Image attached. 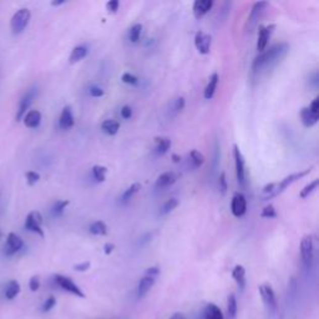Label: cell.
I'll list each match as a JSON object with an SVG mask.
<instances>
[{
	"label": "cell",
	"mask_w": 319,
	"mask_h": 319,
	"mask_svg": "<svg viewBox=\"0 0 319 319\" xmlns=\"http://www.w3.org/2000/svg\"><path fill=\"white\" fill-rule=\"evenodd\" d=\"M36 92H38L36 91V87H31V89L28 90V91L25 92V95L21 97V100L19 102V108H18V111H17V115H15V120H17V121H20V120H23L24 116H25L26 111H28V109L30 108L34 97L36 96Z\"/></svg>",
	"instance_id": "obj_10"
},
{
	"label": "cell",
	"mask_w": 319,
	"mask_h": 319,
	"mask_svg": "<svg viewBox=\"0 0 319 319\" xmlns=\"http://www.w3.org/2000/svg\"><path fill=\"white\" fill-rule=\"evenodd\" d=\"M258 291L260 294V298H262L265 307L270 310H276V308H277V299H276V294L272 287L267 283L260 284L258 287Z\"/></svg>",
	"instance_id": "obj_9"
},
{
	"label": "cell",
	"mask_w": 319,
	"mask_h": 319,
	"mask_svg": "<svg viewBox=\"0 0 319 319\" xmlns=\"http://www.w3.org/2000/svg\"><path fill=\"white\" fill-rule=\"evenodd\" d=\"M237 299L235 294H230L227 298V314L230 319H235L237 315Z\"/></svg>",
	"instance_id": "obj_30"
},
{
	"label": "cell",
	"mask_w": 319,
	"mask_h": 319,
	"mask_svg": "<svg viewBox=\"0 0 319 319\" xmlns=\"http://www.w3.org/2000/svg\"><path fill=\"white\" fill-rule=\"evenodd\" d=\"M231 211L235 217H242L247 212V199L243 193L237 192L233 195L232 201H231Z\"/></svg>",
	"instance_id": "obj_13"
},
{
	"label": "cell",
	"mask_w": 319,
	"mask_h": 319,
	"mask_svg": "<svg viewBox=\"0 0 319 319\" xmlns=\"http://www.w3.org/2000/svg\"><path fill=\"white\" fill-rule=\"evenodd\" d=\"M233 157H235L236 175H237L238 185L246 187V164H244L243 155L237 145H233Z\"/></svg>",
	"instance_id": "obj_4"
},
{
	"label": "cell",
	"mask_w": 319,
	"mask_h": 319,
	"mask_svg": "<svg viewBox=\"0 0 319 319\" xmlns=\"http://www.w3.org/2000/svg\"><path fill=\"white\" fill-rule=\"evenodd\" d=\"M308 109H309L313 114H315V115H319V97H315Z\"/></svg>",
	"instance_id": "obj_48"
},
{
	"label": "cell",
	"mask_w": 319,
	"mask_h": 319,
	"mask_svg": "<svg viewBox=\"0 0 319 319\" xmlns=\"http://www.w3.org/2000/svg\"><path fill=\"white\" fill-rule=\"evenodd\" d=\"M219 188L222 195H226V192H227V190H228V186H227V180H226L225 172H222L219 177Z\"/></svg>",
	"instance_id": "obj_41"
},
{
	"label": "cell",
	"mask_w": 319,
	"mask_h": 319,
	"mask_svg": "<svg viewBox=\"0 0 319 319\" xmlns=\"http://www.w3.org/2000/svg\"><path fill=\"white\" fill-rule=\"evenodd\" d=\"M120 115H121V118L125 119V120L131 119V116H132V109H131V106H129V105L122 106L121 110H120Z\"/></svg>",
	"instance_id": "obj_44"
},
{
	"label": "cell",
	"mask_w": 319,
	"mask_h": 319,
	"mask_svg": "<svg viewBox=\"0 0 319 319\" xmlns=\"http://www.w3.org/2000/svg\"><path fill=\"white\" fill-rule=\"evenodd\" d=\"M179 203H180V201L176 197H172V198L167 199V201L164 203V206L161 207V211H160V214H161L162 216H165V215H169L170 212H172L177 206H179Z\"/></svg>",
	"instance_id": "obj_33"
},
{
	"label": "cell",
	"mask_w": 319,
	"mask_h": 319,
	"mask_svg": "<svg viewBox=\"0 0 319 319\" xmlns=\"http://www.w3.org/2000/svg\"><path fill=\"white\" fill-rule=\"evenodd\" d=\"M212 36L204 31H197L195 35V46L197 51L202 55H207L211 51Z\"/></svg>",
	"instance_id": "obj_12"
},
{
	"label": "cell",
	"mask_w": 319,
	"mask_h": 319,
	"mask_svg": "<svg viewBox=\"0 0 319 319\" xmlns=\"http://www.w3.org/2000/svg\"><path fill=\"white\" fill-rule=\"evenodd\" d=\"M120 2L119 0H110V2L106 3V9L109 13H116L119 10Z\"/></svg>",
	"instance_id": "obj_45"
},
{
	"label": "cell",
	"mask_w": 319,
	"mask_h": 319,
	"mask_svg": "<svg viewBox=\"0 0 319 319\" xmlns=\"http://www.w3.org/2000/svg\"><path fill=\"white\" fill-rule=\"evenodd\" d=\"M318 185H319V180H317L315 179L314 181H312V182H309L308 183L307 186H305L304 188H303L302 191H300V193H299V197L302 198V199H304V198H307V197H309V195L310 193H313L314 192L315 190H317V187H318Z\"/></svg>",
	"instance_id": "obj_35"
},
{
	"label": "cell",
	"mask_w": 319,
	"mask_h": 319,
	"mask_svg": "<svg viewBox=\"0 0 319 319\" xmlns=\"http://www.w3.org/2000/svg\"><path fill=\"white\" fill-rule=\"evenodd\" d=\"M289 51V45L287 42H279V44L273 45L268 50L260 52L252 64V70L253 73H259L264 69L273 68L277 65L279 61L286 58Z\"/></svg>",
	"instance_id": "obj_1"
},
{
	"label": "cell",
	"mask_w": 319,
	"mask_h": 319,
	"mask_svg": "<svg viewBox=\"0 0 319 319\" xmlns=\"http://www.w3.org/2000/svg\"><path fill=\"white\" fill-rule=\"evenodd\" d=\"M141 31H142V25L141 24H135V25H132L131 28H130V31H129V40L131 42H137L140 40V36H141Z\"/></svg>",
	"instance_id": "obj_36"
},
{
	"label": "cell",
	"mask_w": 319,
	"mask_h": 319,
	"mask_svg": "<svg viewBox=\"0 0 319 319\" xmlns=\"http://www.w3.org/2000/svg\"><path fill=\"white\" fill-rule=\"evenodd\" d=\"M31 13L30 10L23 8L19 9L14 15H13L12 20H10V26H12V30L14 34H20L25 30V28L28 26L29 21H30Z\"/></svg>",
	"instance_id": "obj_2"
},
{
	"label": "cell",
	"mask_w": 319,
	"mask_h": 319,
	"mask_svg": "<svg viewBox=\"0 0 319 319\" xmlns=\"http://www.w3.org/2000/svg\"><path fill=\"white\" fill-rule=\"evenodd\" d=\"M121 81L124 82V84H127V85H136L137 82H139V78H137V76H135L134 74L124 73L121 76Z\"/></svg>",
	"instance_id": "obj_38"
},
{
	"label": "cell",
	"mask_w": 319,
	"mask_h": 319,
	"mask_svg": "<svg viewBox=\"0 0 319 319\" xmlns=\"http://www.w3.org/2000/svg\"><path fill=\"white\" fill-rule=\"evenodd\" d=\"M114 249H115V244L108 242V243H105V246H103V253H105L106 256H109V254L113 253Z\"/></svg>",
	"instance_id": "obj_50"
},
{
	"label": "cell",
	"mask_w": 319,
	"mask_h": 319,
	"mask_svg": "<svg viewBox=\"0 0 319 319\" xmlns=\"http://www.w3.org/2000/svg\"><path fill=\"white\" fill-rule=\"evenodd\" d=\"M219 80H220V76L217 73H214L211 75V78H209L208 82H207V86L206 89H204V92H203V96L206 100H211L212 97L215 96V92H216L217 90V85H219Z\"/></svg>",
	"instance_id": "obj_22"
},
{
	"label": "cell",
	"mask_w": 319,
	"mask_h": 319,
	"mask_svg": "<svg viewBox=\"0 0 319 319\" xmlns=\"http://www.w3.org/2000/svg\"><path fill=\"white\" fill-rule=\"evenodd\" d=\"M204 319H225L220 307L214 303H209L204 308Z\"/></svg>",
	"instance_id": "obj_25"
},
{
	"label": "cell",
	"mask_w": 319,
	"mask_h": 319,
	"mask_svg": "<svg viewBox=\"0 0 319 319\" xmlns=\"http://www.w3.org/2000/svg\"><path fill=\"white\" fill-rule=\"evenodd\" d=\"M65 0H54V2H51V5L52 7H60V5L65 4Z\"/></svg>",
	"instance_id": "obj_52"
},
{
	"label": "cell",
	"mask_w": 319,
	"mask_h": 319,
	"mask_svg": "<svg viewBox=\"0 0 319 319\" xmlns=\"http://www.w3.org/2000/svg\"><path fill=\"white\" fill-rule=\"evenodd\" d=\"M54 279H55V282H57L58 286L61 287L64 291L69 292V293L74 294V296H76V297H80V298H85L84 292L79 288L78 284H76L73 279L65 277V276H63V275H55Z\"/></svg>",
	"instance_id": "obj_6"
},
{
	"label": "cell",
	"mask_w": 319,
	"mask_h": 319,
	"mask_svg": "<svg viewBox=\"0 0 319 319\" xmlns=\"http://www.w3.org/2000/svg\"><path fill=\"white\" fill-rule=\"evenodd\" d=\"M155 148H156V152L158 155H165V153L169 152V150L171 148V140L169 137H165V136H157L155 137Z\"/></svg>",
	"instance_id": "obj_24"
},
{
	"label": "cell",
	"mask_w": 319,
	"mask_h": 319,
	"mask_svg": "<svg viewBox=\"0 0 319 319\" xmlns=\"http://www.w3.org/2000/svg\"><path fill=\"white\" fill-rule=\"evenodd\" d=\"M90 265H91V263L90 262L78 263V264L74 265V270H75L76 272H86V271L90 268Z\"/></svg>",
	"instance_id": "obj_47"
},
{
	"label": "cell",
	"mask_w": 319,
	"mask_h": 319,
	"mask_svg": "<svg viewBox=\"0 0 319 319\" xmlns=\"http://www.w3.org/2000/svg\"><path fill=\"white\" fill-rule=\"evenodd\" d=\"M25 179H26V182H28L29 186H34L36 182H39L40 175L35 171H28L25 174Z\"/></svg>",
	"instance_id": "obj_39"
},
{
	"label": "cell",
	"mask_w": 319,
	"mask_h": 319,
	"mask_svg": "<svg viewBox=\"0 0 319 319\" xmlns=\"http://www.w3.org/2000/svg\"><path fill=\"white\" fill-rule=\"evenodd\" d=\"M89 231L94 236H105L108 233V226L102 221H96V222L90 225Z\"/></svg>",
	"instance_id": "obj_27"
},
{
	"label": "cell",
	"mask_w": 319,
	"mask_h": 319,
	"mask_svg": "<svg viewBox=\"0 0 319 319\" xmlns=\"http://www.w3.org/2000/svg\"><path fill=\"white\" fill-rule=\"evenodd\" d=\"M69 203H70V202H69L68 199H60V201L55 202L54 206L51 207L52 216H55V217L61 216V215L64 214V211H65L66 207L69 206Z\"/></svg>",
	"instance_id": "obj_34"
},
{
	"label": "cell",
	"mask_w": 319,
	"mask_h": 319,
	"mask_svg": "<svg viewBox=\"0 0 319 319\" xmlns=\"http://www.w3.org/2000/svg\"><path fill=\"white\" fill-rule=\"evenodd\" d=\"M0 238H2V232H0Z\"/></svg>",
	"instance_id": "obj_54"
},
{
	"label": "cell",
	"mask_w": 319,
	"mask_h": 319,
	"mask_svg": "<svg viewBox=\"0 0 319 319\" xmlns=\"http://www.w3.org/2000/svg\"><path fill=\"white\" fill-rule=\"evenodd\" d=\"M276 25L275 24H270V25H259L258 28V40H257V50L258 52H263L268 45V40L271 39V35L275 31Z\"/></svg>",
	"instance_id": "obj_11"
},
{
	"label": "cell",
	"mask_w": 319,
	"mask_h": 319,
	"mask_svg": "<svg viewBox=\"0 0 319 319\" xmlns=\"http://www.w3.org/2000/svg\"><path fill=\"white\" fill-rule=\"evenodd\" d=\"M190 161L192 164L193 169H199L204 164L206 158H204L203 153L199 152L198 150H192L190 152Z\"/></svg>",
	"instance_id": "obj_31"
},
{
	"label": "cell",
	"mask_w": 319,
	"mask_h": 319,
	"mask_svg": "<svg viewBox=\"0 0 319 319\" xmlns=\"http://www.w3.org/2000/svg\"><path fill=\"white\" fill-rule=\"evenodd\" d=\"M232 277L235 279V282L237 283L239 291H243L246 288V270H244L243 265L237 264L232 271Z\"/></svg>",
	"instance_id": "obj_20"
},
{
	"label": "cell",
	"mask_w": 319,
	"mask_h": 319,
	"mask_svg": "<svg viewBox=\"0 0 319 319\" xmlns=\"http://www.w3.org/2000/svg\"><path fill=\"white\" fill-rule=\"evenodd\" d=\"M101 130L109 136H115L120 130V124L115 120H105L101 124Z\"/></svg>",
	"instance_id": "obj_26"
},
{
	"label": "cell",
	"mask_w": 319,
	"mask_h": 319,
	"mask_svg": "<svg viewBox=\"0 0 319 319\" xmlns=\"http://www.w3.org/2000/svg\"><path fill=\"white\" fill-rule=\"evenodd\" d=\"M24 246V242L19 236L15 235V233H9L8 235L7 239V246H5V254L7 256H12V254H15L17 252H19Z\"/></svg>",
	"instance_id": "obj_14"
},
{
	"label": "cell",
	"mask_w": 319,
	"mask_h": 319,
	"mask_svg": "<svg viewBox=\"0 0 319 319\" xmlns=\"http://www.w3.org/2000/svg\"><path fill=\"white\" fill-rule=\"evenodd\" d=\"M153 284H155V278L148 277V276H145V277L141 278L139 282V286H137V297H139V298L145 297L146 294L148 293V291L152 288Z\"/></svg>",
	"instance_id": "obj_19"
},
{
	"label": "cell",
	"mask_w": 319,
	"mask_h": 319,
	"mask_svg": "<svg viewBox=\"0 0 319 319\" xmlns=\"http://www.w3.org/2000/svg\"><path fill=\"white\" fill-rule=\"evenodd\" d=\"M89 94H90V96H92V97H102L103 94H105V91H103L100 86L92 85V86L89 87Z\"/></svg>",
	"instance_id": "obj_42"
},
{
	"label": "cell",
	"mask_w": 319,
	"mask_h": 319,
	"mask_svg": "<svg viewBox=\"0 0 319 319\" xmlns=\"http://www.w3.org/2000/svg\"><path fill=\"white\" fill-rule=\"evenodd\" d=\"M267 5H268V3H265V2L254 3V5L252 7L251 13H249L248 20H247V24H246L247 30L252 31L254 28H256L259 19L262 18L263 13H264L265 8H267Z\"/></svg>",
	"instance_id": "obj_7"
},
{
	"label": "cell",
	"mask_w": 319,
	"mask_h": 319,
	"mask_svg": "<svg viewBox=\"0 0 319 319\" xmlns=\"http://www.w3.org/2000/svg\"><path fill=\"white\" fill-rule=\"evenodd\" d=\"M212 7H214L212 0H196L193 3V15L196 19H201L212 9Z\"/></svg>",
	"instance_id": "obj_15"
},
{
	"label": "cell",
	"mask_w": 319,
	"mask_h": 319,
	"mask_svg": "<svg viewBox=\"0 0 319 319\" xmlns=\"http://www.w3.org/2000/svg\"><path fill=\"white\" fill-rule=\"evenodd\" d=\"M55 304H57V298H55L54 296H50L49 298L45 300L44 304H42V312H50V310L55 307Z\"/></svg>",
	"instance_id": "obj_40"
},
{
	"label": "cell",
	"mask_w": 319,
	"mask_h": 319,
	"mask_svg": "<svg viewBox=\"0 0 319 319\" xmlns=\"http://www.w3.org/2000/svg\"><path fill=\"white\" fill-rule=\"evenodd\" d=\"M20 293V284L17 281H10L5 288V297L8 299H14Z\"/></svg>",
	"instance_id": "obj_29"
},
{
	"label": "cell",
	"mask_w": 319,
	"mask_h": 319,
	"mask_svg": "<svg viewBox=\"0 0 319 319\" xmlns=\"http://www.w3.org/2000/svg\"><path fill=\"white\" fill-rule=\"evenodd\" d=\"M313 170V166L308 167V169L303 170V171H299V172H296V174H292L289 175V176L284 177L283 180L281 181V182L276 183V192H277V196L281 195L283 191H286L287 188L289 187L291 185H293L294 182H297V181L303 179V177H305L307 175H309L310 172H312Z\"/></svg>",
	"instance_id": "obj_5"
},
{
	"label": "cell",
	"mask_w": 319,
	"mask_h": 319,
	"mask_svg": "<svg viewBox=\"0 0 319 319\" xmlns=\"http://www.w3.org/2000/svg\"><path fill=\"white\" fill-rule=\"evenodd\" d=\"M318 120L319 115L313 114L308 108H303L302 110H300V121H302V124L304 125L305 127L314 126L318 122Z\"/></svg>",
	"instance_id": "obj_21"
},
{
	"label": "cell",
	"mask_w": 319,
	"mask_h": 319,
	"mask_svg": "<svg viewBox=\"0 0 319 319\" xmlns=\"http://www.w3.org/2000/svg\"><path fill=\"white\" fill-rule=\"evenodd\" d=\"M176 180H177V177L174 172H171V171L164 172V174L160 175V176L157 177V180H156L155 187L156 188L170 187V186H172L175 182H176Z\"/></svg>",
	"instance_id": "obj_18"
},
{
	"label": "cell",
	"mask_w": 319,
	"mask_h": 319,
	"mask_svg": "<svg viewBox=\"0 0 319 319\" xmlns=\"http://www.w3.org/2000/svg\"><path fill=\"white\" fill-rule=\"evenodd\" d=\"M183 109H185V99H183L182 96L177 97V99L174 101V110L176 111V113H180Z\"/></svg>",
	"instance_id": "obj_46"
},
{
	"label": "cell",
	"mask_w": 319,
	"mask_h": 319,
	"mask_svg": "<svg viewBox=\"0 0 319 319\" xmlns=\"http://www.w3.org/2000/svg\"><path fill=\"white\" fill-rule=\"evenodd\" d=\"M89 52V49H87L86 45H78L73 49L71 51L70 57H69V63L70 64H76L79 61H81L82 59H85Z\"/></svg>",
	"instance_id": "obj_23"
},
{
	"label": "cell",
	"mask_w": 319,
	"mask_h": 319,
	"mask_svg": "<svg viewBox=\"0 0 319 319\" xmlns=\"http://www.w3.org/2000/svg\"><path fill=\"white\" fill-rule=\"evenodd\" d=\"M74 124H75V119H74L73 110H71L70 106H65L60 114L59 126L63 130H69L74 126Z\"/></svg>",
	"instance_id": "obj_16"
},
{
	"label": "cell",
	"mask_w": 319,
	"mask_h": 319,
	"mask_svg": "<svg viewBox=\"0 0 319 319\" xmlns=\"http://www.w3.org/2000/svg\"><path fill=\"white\" fill-rule=\"evenodd\" d=\"M300 256H302V260L305 267H310L313 262V256H314V243H313V237L310 235L304 236L300 241Z\"/></svg>",
	"instance_id": "obj_3"
},
{
	"label": "cell",
	"mask_w": 319,
	"mask_h": 319,
	"mask_svg": "<svg viewBox=\"0 0 319 319\" xmlns=\"http://www.w3.org/2000/svg\"><path fill=\"white\" fill-rule=\"evenodd\" d=\"M29 288L31 292H36L40 288V277L39 276H33L29 281Z\"/></svg>",
	"instance_id": "obj_43"
},
{
	"label": "cell",
	"mask_w": 319,
	"mask_h": 319,
	"mask_svg": "<svg viewBox=\"0 0 319 319\" xmlns=\"http://www.w3.org/2000/svg\"><path fill=\"white\" fill-rule=\"evenodd\" d=\"M171 158H172V161L175 162V164H180L181 162V156L177 155V153H172Z\"/></svg>",
	"instance_id": "obj_51"
},
{
	"label": "cell",
	"mask_w": 319,
	"mask_h": 319,
	"mask_svg": "<svg viewBox=\"0 0 319 319\" xmlns=\"http://www.w3.org/2000/svg\"><path fill=\"white\" fill-rule=\"evenodd\" d=\"M260 217H263V219H276V217H277V212H276L275 206H273V204L265 206L264 208L262 209Z\"/></svg>",
	"instance_id": "obj_37"
},
{
	"label": "cell",
	"mask_w": 319,
	"mask_h": 319,
	"mask_svg": "<svg viewBox=\"0 0 319 319\" xmlns=\"http://www.w3.org/2000/svg\"><path fill=\"white\" fill-rule=\"evenodd\" d=\"M42 225V216L38 211H33L26 216L25 220V228L31 232L38 233L40 237H44L45 233L41 228Z\"/></svg>",
	"instance_id": "obj_8"
},
{
	"label": "cell",
	"mask_w": 319,
	"mask_h": 319,
	"mask_svg": "<svg viewBox=\"0 0 319 319\" xmlns=\"http://www.w3.org/2000/svg\"><path fill=\"white\" fill-rule=\"evenodd\" d=\"M170 319H186V318H185V315L182 314V313H175V314L172 315V317Z\"/></svg>",
	"instance_id": "obj_53"
},
{
	"label": "cell",
	"mask_w": 319,
	"mask_h": 319,
	"mask_svg": "<svg viewBox=\"0 0 319 319\" xmlns=\"http://www.w3.org/2000/svg\"><path fill=\"white\" fill-rule=\"evenodd\" d=\"M91 172L96 182H103L106 180L108 169L105 166H101V165H95V166H92Z\"/></svg>",
	"instance_id": "obj_32"
},
{
	"label": "cell",
	"mask_w": 319,
	"mask_h": 319,
	"mask_svg": "<svg viewBox=\"0 0 319 319\" xmlns=\"http://www.w3.org/2000/svg\"><path fill=\"white\" fill-rule=\"evenodd\" d=\"M140 188H141V185H140L139 182L132 183V185L130 186V187H127L126 190L124 191V193H122V196H121V201L124 202V203H127V202H129L130 199L134 197V196L136 195L137 192H139Z\"/></svg>",
	"instance_id": "obj_28"
},
{
	"label": "cell",
	"mask_w": 319,
	"mask_h": 319,
	"mask_svg": "<svg viewBox=\"0 0 319 319\" xmlns=\"http://www.w3.org/2000/svg\"><path fill=\"white\" fill-rule=\"evenodd\" d=\"M157 275H160V268L158 267H150L146 270V276H148V277L155 278Z\"/></svg>",
	"instance_id": "obj_49"
},
{
	"label": "cell",
	"mask_w": 319,
	"mask_h": 319,
	"mask_svg": "<svg viewBox=\"0 0 319 319\" xmlns=\"http://www.w3.org/2000/svg\"><path fill=\"white\" fill-rule=\"evenodd\" d=\"M24 125L29 129H36L41 122V114L38 110H30L23 118Z\"/></svg>",
	"instance_id": "obj_17"
}]
</instances>
